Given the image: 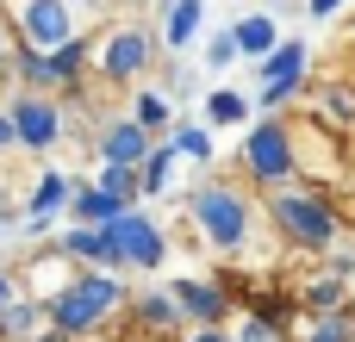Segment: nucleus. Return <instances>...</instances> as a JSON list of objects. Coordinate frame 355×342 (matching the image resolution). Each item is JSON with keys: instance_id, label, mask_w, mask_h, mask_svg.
Here are the masks:
<instances>
[{"instance_id": "obj_32", "label": "nucleus", "mask_w": 355, "mask_h": 342, "mask_svg": "<svg viewBox=\"0 0 355 342\" xmlns=\"http://www.w3.org/2000/svg\"><path fill=\"white\" fill-rule=\"evenodd\" d=\"M12 50H19V31H12V19L0 12V75H6V62H12Z\"/></svg>"}, {"instance_id": "obj_4", "label": "nucleus", "mask_w": 355, "mask_h": 342, "mask_svg": "<svg viewBox=\"0 0 355 342\" xmlns=\"http://www.w3.org/2000/svg\"><path fill=\"white\" fill-rule=\"evenodd\" d=\"M156 62H162L156 31L137 25V19H125V25H106V31L94 37V62H87V75H100L106 87H137V81L156 75Z\"/></svg>"}, {"instance_id": "obj_3", "label": "nucleus", "mask_w": 355, "mask_h": 342, "mask_svg": "<svg viewBox=\"0 0 355 342\" xmlns=\"http://www.w3.org/2000/svg\"><path fill=\"white\" fill-rule=\"evenodd\" d=\"M262 218H268V231L287 243V249H300V255H324V249H337V206L318 193V187H268L262 193Z\"/></svg>"}, {"instance_id": "obj_20", "label": "nucleus", "mask_w": 355, "mask_h": 342, "mask_svg": "<svg viewBox=\"0 0 355 342\" xmlns=\"http://www.w3.org/2000/svg\"><path fill=\"white\" fill-rule=\"evenodd\" d=\"M175 168H181V156L168 150V137H156L144 150V162H137V199H162L175 187Z\"/></svg>"}, {"instance_id": "obj_35", "label": "nucleus", "mask_w": 355, "mask_h": 342, "mask_svg": "<svg viewBox=\"0 0 355 342\" xmlns=\"http://www.w3.org/2000/svg\"><path fill=\"white\" fill-rule=\"evenodd\" d=\"M6 299H19V274H6V268H0V305H6Z\"/></svg>"}, {"instance_id": "obj_40", "label": "nucleus", "mask_w": 355, "mask_h": 342, "mask_svg": "<svg viewBox=\"0 0 355 342\" xmlns=\"http://www.w3.org/2000/svg\"><path fill=\"white\" fill-rule=\"evenodd\" d=\"M349 342H355V336H349Z\"/></svg>"}, {"instance_id": "obj_16", "label": "nucleus", "mask_w": 355, "mask_h": 342, "mask_svg": "<svg viewBox=\"0 0 355 342\" xmlns=\"http://www.w3.org/2000/svg\"><path fill=\"white\" fill-rule=\"evenodd\" d=\"M200 25H206V0H168L162 19H156V44L162 50H187L200 37Z\"/></svg>"}, {"instance_id": "obj_5", "label": "nucleus", "mask_w": 355, "mask_h": 342, "mask_svg": "<svg viewBox=\"0 0 355 342\" xmlns=\"http://www.w3.org/2000/svg\"><path fill=\"white\" fill-rule=\"evenodd\" d=\"M237 168H243V181H250L256 193H268V187H287V181L300 174V143H293V125H287L281 112H268V118H250V131H243V150H237Z\"/></svg>"}, {"instance_id": "obj_12", "label": "nucleus", "mask_w": 355, "mask_h": 342, "mask_svg": "<svg viewBox=\"0 0 355 342\" xmlns=\"http://www.w3.org/2000/svg\"><path fill=\"white\" fill-rule=\"evenodd\" d=\"M150 143H156V137H150L137 118H125V112H119V118H106V125H100V143H94V156H100V162H119V168H137Z\"/></svg>"}, {"instance_id": "obj_10", "label": "nucleus", "mask_w": 355, "mask_h": 342, "mask_svg": "<svg viewBox=\"0 0 355 342\" xmlns=\"http://www.w3.org/2000/svg\"><path fill=\"white\" fill-rule=\"evenodd\" d=\"M69 187H75V174L44 168L37 187H31V199H25V218H0V224H6L12 237H44V231H56V218H62V206H69Z\"/></svg>"}, {"instance_id": "obj_25", "label": "nucleus", "mask_w": 355, "mask_h": 342, "mask_svg": "<svg viewBox=\"0 0 355 342\" xmlns=\"http://www.w3.org/2000/svg\"><path fill=\"white\" fill-rule=\"evenodd\" d=\"M6 75H12L25 93H56V81H50V56H44L37 44H19L12 62H6Z\"/></svg>"}, {"instance_id": "obj_24", "label": "nucleus", "mask_w": 355, "mask_h": 342, "mask_svg": "<svg viewBox=\"0 0 355 342\" xmlns=\"http://www.w3.org/2000/svg\"><path fill=\"white\" fill-rule=\"evenodd\" d=\"M231 37H237V56H268L281 44V25H275V12H243L231 25Z\"/></svg>"}, {"instance_id": "obj_33", "label": "nucleus", "mask_w": 355, "mask_h": 342, "mask_svg": "<svg viewBox=\"0 0 355 342\" xmlns=\"http://www.w3.org/2000/svg\"><path fill=\"white\" fill-rule=\"evenodd\" d=\"M324 274H337V280H355V255H337V249H324Z\"/></svg>"}, {"instance_id": "obj_1", "label": "nucleus", "mask_w": 355, "mask_h": 342, "mask_svg": "<svg viewBox=\"0 0 355 342\" xmlns=\"http://www.w3.org/2000/svg\"><path fill=\"white\" fill-rule=\"evenodd\" d=\"M256 218H262V206H256L250 181H225L218 174V181H200L187 193V224H193V237L212 255H243L256 243Z\"/></svg>"}, {"instance_id": "obj_6", "label": "nucleus", "mask_w": 355, "mask_h": 342, "mask_svg": "<svg viewBox=\"0 0 355 342\" xmlns=\"http://www.w3.org/2000/svg\"><path fill=\"white\" fill-rule=\"evenodd\" d=\"M106 231V255H112V274H156L168 262V231L144 212V206H125Z\"/></svg>"}, {"instance_id": "obj_11", "label": "nucleus", "mask_w": 355, "mask_h": 342, "mask_svg": "<svg viewBox=\"0 0 355 342\" xmlns=\"http://www.w3.org/2000/svg\"><path fill=\"white\" fill-rule=\"evenodd\" d=\"M168 299L181 305L187 324H231V293L218 287V274H175L168 280Z\"/></svg>"}, {"instance_id": "obj_8", "label": "nucleus", "mask_w": 355, "mask_h": 342, "mask_svg": "<svg viewBox=\"0 0 355 342\" xmlns=\"http://www.w3.org/2000/svg\"><path fill=\"white\" fill-rule=\"evenodd\" d=\"M6 118H12V150H31V156H50L56 143H62V100L56 93H12L6 106H0Z\"/></svg>"}, {"instance_id": "obj_29", "label": "nucleus", "mask_w": 355, "mask_h": 342, "mask_svg": "<svg viewBox=\"0 0 355 342\" xmlns=\"http://www.w3.org/2000/svg\"><path fill=\"white\" fill-rule=\"evenodd\" d=\"M231 62H243V56H237V37H231V31H218V37H206V69L218 75V69H231Z\"/></svg>"}, {"instance_id": "obj_36", "label": "nucleus", "mask_w": 355, "mask_h": 342, "mask_svg": "<svg viewBox=\"0 0 355 342\" xmlns=\"http://www.w3.org/2000/svg\"><path fill=\"white\" fill-rule=\"evenodd\" d=\"M69 6H75V12H94V19H100V12H106L112 0H69Z\"/></svg>"}, {"instance_id": "obj_37", "label": "nucleus", "mask_w": 355, "mask_h": 342, "mask_svg": "<svg viewBox=\"0 0 355 342\" xmlns=\"http://www.w3.org/2000/svg\"><path fill=\"white\" fill-rule=\"evenodd\" d=\"M25 342H69V336H62V330H50V324H44V330H37V336H25Z\"/></svg>"}, {"instance_id": "obj_28", "label": "nucleus", "mask_w": 355, "mask_h": 342, "mask_svg": "<svg viewBox=\"0 0 355 342\" xmlns=\"http://www.w3.org/2000/svg\"><path fill=\"white\" fill-rule=\"evenodd\" d=\"M231 342H287V330H275L268 318H256V312H243V318L231 324Z\"/></svg>"}, {"instance_id": "obj_27", "label": "nucleus", "mask_w": 355, "mask_h": 342, "mask_svg": "<svg viewBox=\"0 0 355 342\" xmlns=\"http://www.w3.org/2000/svg\"><path fill=\"white\" fill-rule=\"evenodd\" d=\"M94 187H106V193H112L119 206H144V199H137V168H119V162H100V168H94Z\"/></svg>"}, {"instance_id": "obj_23", "label": "nucleus", "mask_w": 355, "mask_h": 342, "mask_svg": "<svg viewBox=\"0 0 355 342\" xmlns=\"http://www.w3.org/2000/svg\"><path fill=\"white\" fill-rule=\"evenodd\" d=\"M44 330V299H31V293H19V299H6L0 305V342H25Z\"/></svg>"}, {"instance_id": "obj_14", "label": "nucleus", "mask_w": 355, "mask_h": 342, "mask_svg": "<svg viewBox=\"0 0 355 342\" xmlns=\"http://www.w3.org/2000/svg\"><path fill=\"white\" fill-rule=\"evenodd\" d=\"M125 312L137 318V330H144V336H181V330H187V318H181V305L168 299V287L125 299Z\"/></svg>"}, {"instance_id": "obj_19", "label": "nucleus", "mask_w": 355, "mask_h": 342, "mask_svg": "<svg viewBox=\"0 0 355 342\" xmlns=\"http://www.w3.org/2000/svg\"><path fill=\"white\" fill-rule=\"evenodd\" d=\"M250 118H256V100L237 93V87H212L200 100V125L206 131H231V125H250Z\"/></svg>"}, {"instance_id": "obj_18", "label": "nucleus", "mask_w": 355, "mask_h": 342, "mask_svg": "<svg viewBox=\"0 0 355 342\" xmlns=\"http://www.w3.org/2000/svg\"><path fill=\"white\" fill-rule=\"evenodd\" d=\"M56 255H62L69 268H112V255H106V231H100V224H69V231L56 237Z\"/></svg>"}, {"instance_id": "obj_22", "label": "nucleus", "mask_w": 355, "mask_h": 342, "mask_svg": "<svg viewBox=\"0 0 355 342\" xmlns=\"http://www.w3.org/2000/svg\"><path fill=\"white\" fill-rule=\"evenodd\" d=\"M125 118H137V125H144L150 137H162V131L175 125V100H168L162 87H144V81H137V93H131V106H125Z\"/></svg>"}, {"instance_id": "obj_31", "label": "nucleus", "mask_w": 355, "mask_h": 342, "mask_svg": "<svg viewBox=\"0 0 355 342\" xmlns=\"http://www.w3.org/2000/svg\"><path fill=\"white\" fill-rule=\"evenodd\" d=\"M187 342H231V324H187Z\"/></svg>"}, {"instance_id": "obj_34", "label": "nucleus", "mask_w": 355, "mask_h": 342, "mask_svg": "<svg viewBox=\"0 0 355 342\" xmlns=\"http://www.w3.org/2000/svg\"><path fill=\"white\" fill-rule=\"evenodd\" d=\"M337 12H343V0H306V19H318V25L337 19Z\"/></svg>"}, {"instance_id": "obj_39", "label": "nucleus", "mask_w": 355, "mask_h": 342, "mask_svg": "<svg viewBox=\"0 0 355 342\" xmlns=\"http://www.w3.org/2000/svg\"><path fill=\"white\" fill-rule=\"evenodd\" d=\"M349 287H355V280H349Z\"/></svg>"}, {"instance_id": "obj_38", "label": "nucleus", "mask_w": 355, "mask_h": 342, "mask_svg": "<svg viewBox=\"0 0 355 342\" xmlns=\"http://www.w3.org/2000/svg\"><path fill=\"white\" fill-rule=\"evenodd\" d=\"M0 150H12V118L0 112Z\"/></svg>"}, {"instance_id": "obj_7", "label": "nucleus", "mask_w": 355, "mask_h": 342, "mask_svg": "<svg viewBox=\"0 0 355 342\" xmlns=\"http://www.w3.org/2000/svg\"><path fill=\"white\" fill-rule=\"evenodd\" d=\"M250 62H256V106H268V112L300 100L312 81V44L306 37H281L268 56H250Z\"/></svg>"}, {"instance_id": "obj_2", "label": "nucleus", "mask_w": 355, "mask_h": 342, "mask_svg": "<svg viewBox=\"0 0 355 342\" xmlns=\"http://www.w3.org/2000/svg\"><path fill=\"white\" fill-rule=\"evenodd\" d=\"M125 299H131L125 274H112V268H69V280L44 299V324L62 330L69 342H87L125 312Z\"/></svg>"}, {"instance_id": "obj_15", "label": "nucleus", "mask_w": 355, "mask_h": 342, "mask_svg": "<svg viewBox=\"0 0 355 342\" xmlns=\"http://www.w3.org/2000/svg\"><path fill=\"white\" fill-rule=\"evenodd\" d=\"M162 137H168V150H175L181 162H193V168H212V162H218V131H206L200 118H181V112H175V125H168Z\"/></svg>"}, {"instance_id": "obj_9", "label": "nucleus", "mask_w": 355, "mask_h": 342, "mask_svg": "<svg viewBox=\"0 0 355 342\" xmlns=\"http://www.w3.org/2000/svg\"><path fill=\"white\" fill-rule=\"evenodd\" d=\"M0 12L12 19L19 44H37V50H50V44H62V37L81 31V12L69 0H6Z\"/></svg>"}, {"instance_id": "obj_26", "label": "nucleus", "mask_w": 355, "mask_h": 342, "mask_svg": "<svg viewBox=\"0 0 355 342\" xmlns=\"http://www.w3.org/2000/svg\"><path fill=\"white\" fill-rule=\"evenodd\" d=\"M293 299H300V312H337V305H349V280H337V274H312Z\"/></svg>"}, {"instance_id": "obj_13", "label": "nucleus", "mask_w": 355, "mask_h": 342, "mask_svg": "<svg viewBox=\"0 0 355 342\" xmlns=\"http://www.w3.org/2000/svg\"><path fill=\"white\" fill-rule=\"evenodd\" d=\"M44 56H50V81H56V93H81L87 62H94V37H87V31H75V37L50 44Z\"/></svg>"}, {"instance_id": "obj_17", "label": "nucleus", "mask_w": 355, "mask_h": 342, "mask_svg": "<svg viewBox=\"0 0 355 342\" xmlns=\"http://www.w3.org/2000/svg\"><path fill=\"white\" fill-rule=\"evenodd\" d=\"M355 336V305H337V312H300L287 342H349Z\"/></svg>"}, {"instance_id": "obj_21", "label": "nucleus", "mask_w": 355, "mask_h": 342, "mask_svg": "<svg viewBox=\"0 0 355 342\" xmlns=\"http://www.w3.org/2000/svg\"><path fill=\"white\" fill-rule=\"evenodd\" d=\"M119 212H125V206H119L106 187H94V181H75V187H69V206H62L69 224H112Z\"/></svg>"}, {"instance_id": "obj_30", "label": "nucleus", "mask_w": 355, "mask_h": 342, "mask_svg": "<svg viewBox=\"0 0 355 342\" xmlns=\"http://www.w3.org/2000/svg\"><path fill=\"white\" fill-rule=\"evenodd\" d=\"M318 100H324V112H331V118H343V125H355V87H324Z\"/></svg>"}]
</instances>
